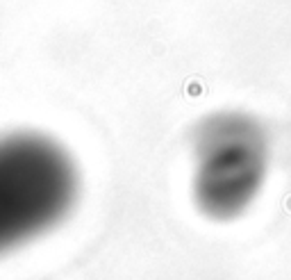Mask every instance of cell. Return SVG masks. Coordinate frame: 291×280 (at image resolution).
<instances>
[{"instance_id":"obj_2","label":"cell","mask_w":291,"mask_h":280,"mask_svg":"<svg viewBox=\"0 0 291 280\" xmlns=\"http://www.w3.org/2000/svg\"><path fill=\"white\" fill-rule=\"evenodd\" d=\"M266 128L248 112H214L196 125L191 191L212 219L239 216L264 187L269 169Z\"/></svg>"},{"instance_id":"obj_1","label":"cell","mask_w":291,"mask_h":280,"mask_svg":"<svg viewBox=\"0 0 291 280\" xmlns=\"http://www.w3.org/2000/svg\"><path fill=\"white\" fill-rule=\"evenodd\" d=\"M77 194L80 173L62 144L32 130L0 135V255L64 221Z\"/></svg>"}]
</instances>
